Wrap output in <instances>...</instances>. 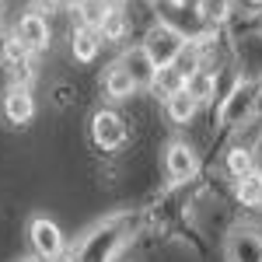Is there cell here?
Segmentation results:
<instances>
[{
  "label": "cell",
  "mask_w": 262,
  "mask_h": 262,
  "mask_svg": "<svg viewBox=\"0 0 262 262\" xmlns=\"http://www.w3.org/2000/svg\"><path fill=\"white\" fill-rule=\"evenodd\" d=\"M143 227L140 210H112L101 221H95L91 227H84V234L67 248L70 262H119L126 255V248L137 242Z\"/></svg>",
  "instance_id": "1"
},
{
  "label": "cell",
  "mask_w": 262,
  "mask_h": 262,
  "mask_svg": "<svg viewBox=\"0 0 262 262\" xmlns=\"http://www.w3.org/2000/svg\"><path fill=\"white\" fill-rule=\"evenodd\" d=\"M259 105H262V84L234 77V84L217 98V129H221V133L245 129L248 122L255 119Z\"/></svg>",
  "instance_id": "2"
},
{
  "label": "cell",
  "mask_w": 262,
  "mask_h": 262,
  "mask_svg": "<svg viewBox=\"0 0 262 262\" xmlns=\"http://www.w3.org/2000/svg\"><path fill=\"white\" fill-rule=\"evenodd\" d=\"M185 35H182L179 28H175V25H168V21H150V28H147V32H143V53H147V56H150V63H154V67H158V70H161V67H171V63L179 60V53L182 49H185Z\"/></svg>",
  "instance_id": "3"
},
{
  "label": "cell",
  "mask_w": 262,
  "mask_h": 262,
  "mask_svg": "<svg viewBox=\"0 0 262 262\" xmlns=\"http://www.w3.org/2000/svg\"><path fill=\"white\" fill-rule=\"evenodd\" d=\"M88 133H91V143L98 150H105V154L122 150L126 140H129V126H126V119H122L116 108H98L91 116V122H88Z\"/></svg>",
  "instance_id": "4"
},
{
  "label": "cell",
  "mask_w": 262,
  "mask_h": 262,
  "mask_svg": "<svg viewBox=\"0 0 262 262\" xmlns=\"http://www.w3.org/2000/svg\"><path fill=\"white\" fill-rule=\"evenodd\" d=\"M28 245H32V255L39 262H53L67 255V234L60 231V224L49 221V217H32L28 221Z\"/></svg>",
  "instance_id": "5"
},
{
  "label": "cell",
  "mask_w": 262,
  "mask_h": 262,
  "mask_svg": "<svg viewBox=\"0 0 262 262\" xmlns=\"http://www.w3.org/2000/svg\"><path fill=\"white\" fill-rule=\"evenodd\" d=\"M11 35L18 39V46H25L32 56H42L53 42V25L42 11H25L18 18V25L11 28Z\"/></svg>",
  "instance_id": "6"
},
{
  "label": "cell",
  "mask_w": 262,
  "mask_h": 262,
  "mask_svg": "<svg viewBox=\"0 0 262 262\" xmlns=\"http://www.w3.org/2000/svg\"><path fill=\"white\" fill-rule=\"evenodd\" d=\"M227 262H262V231L255 224H234L224 238Z\"/></svg>",
  "instance_id": "7"
},
{
  "label": "cell",
  "mask_w": 262,
  "mask_h": 262,
  "mask_svg": "<svg viewBox=\"0 0 262 262\" xmlns=\"http://www.w3.org/2000/svg\"><path fill=\"white\" fill-rule=\"evenodd\" d=\"M164 171H168L171 185L192 182L196 175H200V158H196V150H192L185 140L168 143V150H164Z\"/></svg>",
  "instance_id": "8"
},
{
  "label": "cell",
  "mask_w": 262,
  "mask_h": 262,
  "mask_svg": "<svg viewBox=\"0 0 262 262\" xmlns=\"http://www.w3.org/2000/svg\"><path fill=\"white\" fill-rule=\"evenodd\" d=\"M0 116L11 122V126H28V122L35 119V95H32V88L7 84V91L0 98Z\"/></svg>",
  "instance_id": "9"
},
{
  "label": "cell",
  "mask_w": 262,
  "mask_h": 262,
  "mask_svg": "<svg viewBox=\"0 0 262 262\" xmlns=\"http://www.w3.org/2000/svg\"><path fill=\"white\" fill-rule=\"evenodd\" d=\"M185 91L200 101V105H203V101L221 98V74H217V67L203 63L200 70H192V74L185 77Z\"/></svg>",
  "instance_id": "10"
},
{
  "label": "cell",
  "mask_w": 262,
  "mask_h": 262,
  "mask_svg": "<svg viewBox=\"0 0 262 262\" xmlns=\"http://www.w3.org/2000/svg\"><path fill=\"white\" fill-rule=\"evenodd\" d=\"M119 63L126 67V74L133 77V84H137V88H147V91H150L158 67L150 63V56H147V53H143V46H129V49L119 56Z\"/></svg>",
  "instance_id": "11"
},
{
  "label": "cell",
  "mask_w": 262,
  "mask_h": 262,
  "mask_svg": "<svg viewBox=\"0 0 262 262\" xmlns=\"http://www.w3.org/2000/svg\"><path fill=\"white\" fill-rule=\"evenodd\" d=\"M101 35L95 28H84V25H74L70 28V53H74V60L77 63H95L101 53Z\"/></svg>",
  "instance_id": "12"
},
{
  "label": "cell",
  "mask_w": 262,
  "mask_h": 262,
  "mask_svg": "<svg viewBox=\"0 0 262 262\" xmlns=\"http://www.w3.org/2000/svg\"><path fill=\"white\" fill-rule=\"evenodd\" d=\"M101 91H105L112 101H126V98L137 95V84H133L129 74H126V67L116 60L112 67H105V74H101Z\"/></svg>",
  "instance_id": "13"
},
{
  "label": "cell",
  "mask_w": 262,
  "mask_h": 262,
  "mask_svg": "<svg viewBox=\"0 0 262 262\" xmlns=\"http://www.w3.org/2000/svg\"><path fill=\"white\" fill-rule=\"evenodd\" d=\"M192 11L203 21V28H221L234 18V0H192Z\"/></svg>",
  "instance_id": "14"
},
{
  "label": "cell",
  "mask_w": 262,
  "mask_h": 262,
  "mask_svg": "<svg viewBox=\"0 0 262 262\" xmlns=\"http://www.w3.org/2000/svg\"><path fill=\"white\" fill-rule=\"evenodd\" d=\"M224 171H227V179H234V182L255 175V154H252V147L248 143H231L227 154H224Z\"/></svg>",
  "instance_id": "15"
},
{
  "label": "cell",
  "mask_w": 262,
  "mask_h": 262,
  "mask_svg": "<svg viewBox=\"0 0 262 262\" xmlns=\"http://www.w3.org/2000/svg\"><path fill=\"white\" fill-rule=\"evenodd\" d=\"M196 108H200V101L192 98L185 88L164 98V116H168V122H175V126H189V122L196 119Z\"/></svg>",
  "instance_id": "16"
},
{
  "label": "cell",
  "mask_w": 262,
  "mask_h": 262,
  "mask_svg": "<svg viewBox=\"0 0 262 262\" xmlns=\"http://www.w3.org/2000/svg\"><path fill=\"white\" fill-rule=\"evenodd\" d=\"M129 28H133L129 14H126L122 7H112V11L105 14V21H101L98 35H101V42H112V46H119V42L129 39Z\"/></svg>",
  "instance_id": "17"
},
{
  "label": "cell",
  "mask_w": 262,
  "mask_h": 262,
  "mask_svg": "<svg viewBox=\"0 0 262 262\" xmlns=\"http://www.w3.org/2000/svg\"><path fill=\"white\" fill-rule=\"evenodd\" d=\"M234 200L245 210H262V175H248V179L234 182Z\"/></svg>",
  "instance_id": "18"
},
{
  "label": "cell",
  "mask_w": 262,
  "mask_h": 262,
  "mask_svg": "<svg viewBox=\"0 0 262 262\" xmlns=\"http://www.w3.org/2000/svg\"><path fill=\"white\" fill-rule=\"evenodd\" d=\"M185 88V77H182L175 67H161L158 74H154V84H150V91L158 95V98H168V95H175V91H182Z\"/></svg>",
  "instance_id": "19"
},
{
  "label": "cell",
  "mask_w": 262,
  "mask_h": 262,
  "mask_svg": "<svg viewBox=\"0 0 262 262\" xmlns=\"http://www.w3.org/2000/svg\"><path fill=\"white\" fill-rule=\"evenodd\" d=\"M108 11H112V7H105L101 0H84L81 7H77V25H84V28H95V32H98Z\"/></svg>",
  "instance_id": "20"
},
{
  "label": "cell",
  "mask_w": 262,
  "mask_h": 262,
  "mask_svg": "<svg viewBox=\"0 0 262 262\" xmlns=\"http://www.w3.org/2000/svg\"><path fill=\"white\" fill-rule=\"evenodd\" d=\"M32 11H46V14H53V11H63V0H32Z\"/></svg>",
  "instance_id": "21"
},
{
  "label": "cell",
  "mask_w": 262,
  "mask_h": 262,
  "mask_svg": "<svg viewBox=\"0 0 262 262\" xmlns=\"http://www.w3.org/2000/svg\"><path fill=\"white\" fill-rule=\"evenodd\" d=\"M252 154H255V175H262V137L252 143Z\"/></svg>",
  "instance_id": "22"
},
{
  "label": "cell",
  "mask_w": 262,
  "mask_h": 262,
  "mask_svg": "<svg viewBox=\"0 0 262 262\" xmlns=\"http://www.w3.org/2000/svg\"><path fill=\"white\" fill-rule=\"evenodd\" d=\"M7 42H11V32L0 28V63H4V56H7Z\"/></svg>",
  "instance_id": "23"
},
{
  "label": "cell",
  "mask_w": 262,
  "mask_h": 262,
  "mask_svg": "<svg viewBox=\"0 0 262 262\" xmlns=\"http://www.w3.org/2000/svg\"><path fill=\"white\" fill-rule=\"evenodd\" d=\"M81 4H84V0H63V7H67V11H77Z\"/></svg>",
  "instance_id": "24"
},
{
  "label": "cell",
  "mask_w": 262,
  "mask_h": 262,
  "mask_svg": "<svg viewBox=\"0 0 262 262\" xmlns=\"http://www.w3.org/2000/svg\"><path fill=\"white\" fill-rule=\"evenodd\" d=\"M105 7H126V0H101Z\"/></svg>",
  "instance_id": "25"
},
{
  "label": "cell",
  "mask_w": 262,
  "mask_h": 262,
  "mask_svg": "<svg viewBox=\"0 0 262 262\" xmlns=\"http://www.w3.org/2000/svg\"><path fill=\"white\" fill-rule=\"evenodd\" d=\"M245 4H248V7H262V0H245Z\"/></svg>",
  "instance_id": "26"
},
{
  "label": "cell",
  "mask_w": 262,
  "mask_h": 262,
  "mask_svg": "<svg viewBox=\"0 0 262 262\" xmlns=\"http://www.w3.org/2000/svg\"><path fill=\"white\" fill-rule=\"evenodd\" d=\"M53 262H70V255H60V259H53Z\"/></svg>",
  "instance_id": "27"
},
{
  "label": "cell",
  "mask_w": 262,
  "mask_h": 262,
  "mask_svg": "<svg viewBox=\"0 0 262 262\" xmlns=\"http://www.w3.org/2000/svg\"><path fill=\"white\" fill-rule=\"evenodd\" d=\"M18 262H39V259H35V255H28V259H18Z\"/></svg>",
  "instance_id": "28"
},
{
  "label": "cell",
  "mask_w": 262,
  "mask_h": 262,
  "mask_svg": "<svg viewBox=\"0 0 262 262\" xmlns=\"http://www.w3.org/2000/svg\"><path fill=\"white\" fill-rule=\"evenodd\" d=\"M0 11H4V0H0Z\"/></svg>",
  "instance_id": "29"
}]
</instances>
